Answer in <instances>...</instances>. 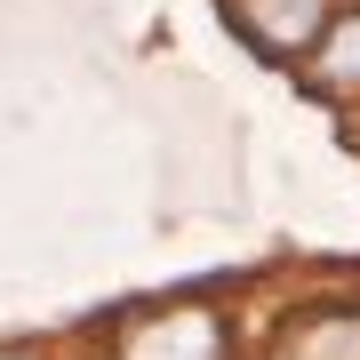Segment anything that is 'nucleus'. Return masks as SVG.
Returning a JSON list of instances; mask_svg holds the SVG:
<instances>
[{
    "instance_id": "obj_1",
    "label": "nucleus",
    "mask_w": 360,
    "mask_h": 360,
    "mask_svg": "<svg viewBox=\"0 0 360 360\" xmlns=\"http://www.w3.org/2000/svg\"><path fill=\"white\" fill-rule=\"evenodd\" d=\"M129 360H224V336L208 312H176V321H153L129 336Z\"/></svg>"
},
{
    "instance_id": "obj_2",
    "label": "nucleus",
    "mask_w": 360,
    "mask_h": 360,
    "mask_svg": "<svg viewBox=\"0 0 360 360\" xmlns=\"http://www.w3.org/2000/svg\"><path fill=\"white\" fill-rule=\"evenodd\" d=\"M240 16L264 49H304L312 25H321V0H240Z\"/></svg>"
},
{
    "instance_id": "obj_3",
    "label": "nucleus",
    "mask_w": 360,
    "mask_h": 360,
    "mask_svg": "<svg viewBox=\"0 0 360 360\" xmlns=\"http://www.w3.org/2000/svg\"><path fill=\"white\" fill-rule=\"evenodd\" d=\"M288 360H360V321H312L288 345Z\"/></svg>"
},
{
    "instance_id": "obj_4",
    "label": "nucleus",
    "mask_w": 360,
    "mask_h": 360,
    "mask_svg": "<svg viewBox=\"0 0 360 360\" xmlns=\"http://www.w3.org/2000/svg\"><path fill=\"white\" fill-rule=\"evenodd\" d=\"M321 65H328V80H336V89H360V16L336 32V49L321 56Z\"/></svg>"
}]
</instances>
